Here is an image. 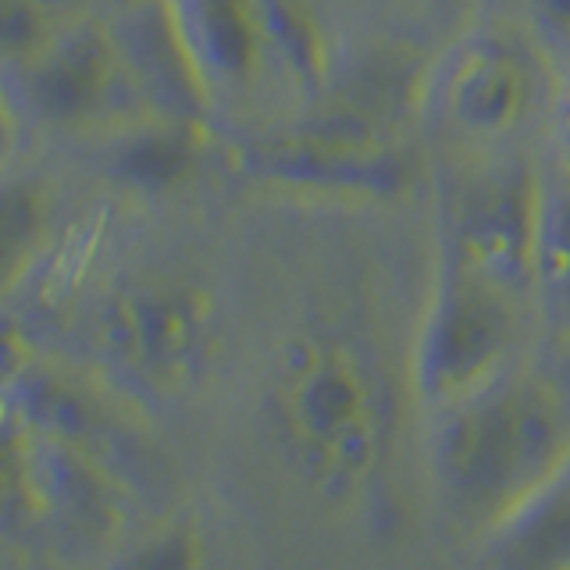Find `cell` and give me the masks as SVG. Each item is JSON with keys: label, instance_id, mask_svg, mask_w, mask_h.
<instances>
[{"label": "cell", "instance_id": "7a4b0ae2", "mask_svg": "<svg viewBox=\"0 0 570 570\" xmlns=\"http://www.w3.org/2000/svg\"><path fill=\"white\" fill-rule=\"evenodd\" d=\"M165 8L225 147L272 136L325 97L338 40L314 0H165Z\"/></svg>", "mask_w": 570, "mask_h": 570}, {"label": "cell", "instance_id": "6da1fadb", "mask_svg": "<svg viewBox=\"0 0 570 570\" xmlns=\"http://www.w3.org/2000/svg\"><path fill=\"white\" fill-rule=\"evenodd\" d=\"M570 463V392L546 353L424 414L428 489L460 539L485 542Z\"/></svg>", "mask_w": 570, "mask_h": 570}, {"label": "cell", "instance_id": "30bf717a", "mask_svg": "<svg viewBox=\"0 0 570 570\" xmlns=\"http://www.w3.org/2000/svg\"><path fill=\"white\" fill-rule=\"evenodd\" d=\"M204 549L186 521H157L107 552L104 570H200Z\"/></svg>", "mask_w": 570, "mask_h": 570}, {"label": "cell", "instance_id": "ba28073f", "mask_svg": "<svg viewBox=\"0 0 570 570\" xmlns=\"http://www.w3.org/2000/svg\"><path fill=\"white\" fill-rule=\"evenodd\" d=\"M485 570H570V463L485 539Z\"/></svg>", "mask_w": 570, "mask_h": 570}, {"label": "cell", "instance_id": "277c9868", "mask_svg": "<svg viewBox=\"0 0 570 570\" xmlns=\"http://www.w3.org/2000/svg\"><path fill=\"white\" fill-rule=\"evenodd\" d=\"M542 343L531 293L432 249L410 338V389L421 417L542 353Z\"/></svg>", "mask_w": 570, "mask_h": 570}, {"label": "cell", "instance_id": "52a82bcc", "mask_svg": "<svg viewBox=\"0 0 570 570\" xmlns=\"http://www.w3.org/2000/svg\"><path fill=\"white\" fill-rule=\"evenodd\" d=\"M531 296L542 325V346L570 343V165L546 147L534 210Z\"/></svg>", "mask_w": 570, "mask_h": 570}, {"label": "cell", "instance_id": "5b68a950", "mask_svg": "<svg viewBox=\"0 0 570 570\" xmlns=\"http://www.w3.org/2000/svg\"><path fill=\"white\" fill-rule=\"evenodd\" d=\"M542 154L428 157L435 249L531 293Z\"/></svg>", "mask_w": 570, "mask_h": 570}, {"label": "cell", "instance_id": "9c48e42d", "mask_svg": "<svg viewBox=\"0 0 570 570\" xmlns=\"http://www.w3.org/2000/svg\"><path fill=\"white\" fill-rule=\"evenodd\" d=\"M481 0H314L335 40L389 36L435 50Z\"/></svg>", "mask_w": 570, "mask_h": 570}, {"label": "cell", "instance_id": "8fae6325", "mask_svg": "<svg viewBox=\"0 0 570 570\" xmlns=\"http://www.w3.org/2000/svg\"><path fill=\"white\" fill-rule=\"evenodd\" d=\"M510 4L570 65V0H510Z\"/></svg>", "mask_w": 570, "mask_h": 570}, {"label": "cell", "instance_id": "3957f363", "mask_svg": "<svg viewBox=\"0 0 570 570\" xmlns=\"http://www.w3.org/2000/svg\"><path fill=\"white\" fill-rule=\"evenodd\" d=\"M563 79L567 61L510 0H481L424 65L417 132L428 157L546 150Z\"/></svg>", "mask_w": 570, "mask_h": 570}, {"label": "cell", "instance_id": "4fadbf2b", "mask_svg": "<svg viewBox=\"0 0 570 570\" xmlns=\"http://www.w3.org/2000/svg\"><path fill=\"white\" fill-rule=\"evenodd\" d=\"M542 353H546V361L552 364V371L560 374V382L570 392V343L567 346H542Z\"/></svg>", "mask_w": 570, "mask_h": 570}, {"label": "cell", "instance_id": "8992f818", "mask_svg": "<svg viewBox=\"0 0 570 570\" xmlns=\"http://www.w3.org/2000/svg\"><path fill=\"white\" fill-rule=\"evenodd\" d=\"M129 478L76 442L53 439L8 417L4 521L111 552L125 539Z\"/></svg>", "mask_w": 570, "mask_h": 570}, {"label": "cell", "instance_id": "7c38bea8", "mask_svg": "<svg viewBox=\"0 0 570 570\" xmlns=\"http://www.w3.org/2000/svg\"><path fill=\"white\" fill-rule=\"evenodd\" d=\"M549 150L557 154L560 160H567V165H570V65H567V79H563V94H560L557 118H552Z\"/></svg>", "mask_w": 570, "mask_h": 570}]
</instances>
